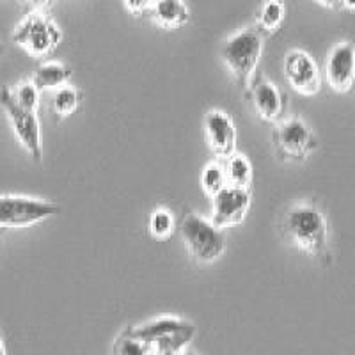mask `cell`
Returning a JSON list of instances; mask_svg holds the SVG:
<instances>
[{
  "label": "cell",
  "instance_id": "cell-1",
  "mask_svg": "<svg viewBox=\"0 0 355 355\" xmlns=\"http://www.w3.org/2000/svg\"><path fill=\"white\" fill-rule=\"evenodd\" d=\"M281 231L297 249L306 254L327 265L332 261L327 218L313 202L302 201L291 205L283 215Z\"/></svg>",
  "mask_w": 355,
  "mask_h": 355
},
{
  "label": "cell",
  "instance_id": "cell-2",
  "mask_svg": "<svg viewBox=\"0 0 355 355\" xmlns=\"http://www.w3.org/2000/svg\"><path fill=\"white\" fill-rule=\"evenodd\" d=\"M265 37V34L256 25H252V27H245L239 33H234L222 44V61L227 66L234 82L239 84L243 93L249 89L250 82L258 73Z\"/></svg>",
  "mask_w": 355,
  "mask_h": 355
},
{
  "label": "cell",
  "instance_id": "cell-3",
  "mask_svg": "<svg viewBox=\"0 0 355 355\" xmlns=\"http://www.w3.org/2000/svg\"><path fill=\"white\" fill-rule=\"evenodd\" d=\"M178 231L189 254L198 263H214L226 250V234L215 227L211 220L194 211H185L180 218Z\"/></svg>",
  "mask_w": 355,
  "mask_h": 355
},
{
  "label": "cell",
  "instance_id": "cell-4",
  "mask_svg": "<svg viewBox=\"0 0 355 355\" xmlns=\"http://www.w3.org/2000/svg\"><path fill=\"white\" fill-rule=\"evenodd\" d=\"M62 206L46 199L20 194H0V230L36 226L46 218L57 217Z\"/></svg>",
  "mask_w": 355,
  "mask_h": 355
},
{
  "label": "cell",
  "instance_id": "cell-5",
  "mask_svg": "<svg viewBox=\"0 0 355 355\" xmlns=\"http://www.w3.org/2000/svg\"><path fill=\"white\" fill-rule=\"evenodd\" d=\"M275 157L283 162H302L318 150V137L300 116L281 119L272 130Z\"/></svg>",
  "mask_w": 355,
  "mask_h": 355
},
{
  "label": "cell",
  "instance_id": "cell-6",
  "mask_svg": "<svg viewBox=\"0 0 355 355\" xmlns=\"http://www.w3.org/2000/svg\"><path fill=\"white\" fill-rule=\"evenodd\" d=\"M12 41L34 59H43L61 44L62 31L43 11H33L17 25Z\"/></svg>",
  "mask_w": 355,
  "mask_h": 355
},
{
  "label": "cell",
  "instance_id": "cell-7",
  "mask_svg": "<svg viewBox=\"0 0 355 355\" xmlns=\"http://www.w3.org/2000/svg\"><path fill=\"white\" fill-rule=\"evenodd\" d=\"M0 107L4 109L12 132L17 135L28 157L40 164L43 160V141H41V126L37 112L24 109L12 98L11 87H0Z\"/></svg>",
  "mask_w": 355,
  "mask_h": 355
},
{
  "label": "cell",
  "instance_id": "cell-8",
  "mask_svg": "<svg viewBox=\"0 0 355 355\" xmlns=\"http://www.w3.org/2000/svg\"><path fill=\"white\" fill-rule=\"evenodd\" d=\"M211 199V224L218 230L239 226L245 220V215L250 208V190L236 189V187L226 185Z\"/></svg>",
  "mask_w": 355,
  "mask_h": 355
},
{
  "label": "cell",
  "instance_id": "cell-9",
  "mask_svg": "<svg viewBox=\"0 0 355 355\" xmlns=\"http://www.w3.org/2000/svg\"><path fill=\"white\" fill-rule=\"evenodd\" d=\"M284 77L293 91L302 96H315L322 89V75L315 57L306 50H290L284 57Z\"/></svg>",
  "mask_w": 355,
  "mask_h": 355
},
{
  "label": "cell",
  "instance_id": "cell-10",
  "mask_svg": "<svg viewBox=\"0 0 355 355\" xmlns=\"http://www.w3.org/2000/svg\"><path fill=\"white\" fill-rule=\"evenodd\" d=\"M245 94L261 121L275 125L283 119L288 107V96L283 91H279L263 73H256Z\"/></svg>",
  "mask_w": 355,
  "mask_h": 355
},
{
  "label": "cell",
  "instance_id": "cell-11",
  "mask_svg": "<svg viewBox=\"0 0 355 355\" xmlns=\"http://www.w3.org/2000/svg\"><path fill=\"white\" fill-rule=\"evenodd\" d=\"M205 139L214 157L227 160L236 148V126L224 110H210L205 116Z\"/></svg>",
  "mask_w": 355,
  "mask_h": 355
},
{
  "label": "cell",
  "instance_id": "cell-12",
  "mask_svg": "<svg viewBox=\"0 0 355 355\" xmlns=\"http://www.w3.org/2000/svg\"><path fill=\"white\" fill-rule=\"evenodd\" d=\"M325 78L334 93L345 94L355 82V44L341 41L331 50L325 61Z\"/></svg>",
  "mask_w": 355,
  "mask_h": 355
},
{
  "label": "cell",
  "instance_id": "cell-13",
  "mask_svg": "<svg viewBox=\"0 0 355 355\" xmlns=\"http://www.w3.org/2000/svg\"><path fill=\"white\" fill-rule=\"evenodd\" d=\"M190 327H194V323L178 318V316H160V318L151 320V322L144 323V325H139V327H128L126 332L132 334L133 338L144 341L146 345H150L151 348L155 343L166 339L167 336H173L176 332L185 331V329Z\"/></svg>",
  "mask_w": 355,
  "mask_h": 355
},
{
  "label": "cell",
  "instance_id": "cell-14",
  "mask_svg": "<svg viewBox=\"0 0 355 355\" xmlns=\"http://www.w3.org/2000/svg\"><path fill=\"white\" fill-rule=\"evenodd\" d=\"M69 78H71V68L69 66L62 64V62L49 61L34 69L31 82H33L37 91H57L62 85L68 84Z\"/></svg>",
  "mask_w": 355,
  "mask_h": 355
},
{
  "label": "cell",
  "instance_id": "cell-15",
  "mask_svg": "<svg viewBox=\"0 0 355 355\" xmlns=\"http://www.w3.org/2000/svg\"><path fill=\"white\" fill-rule=\"evenodd\" d=\"M151 12L164 28H180L190 21V11L183 0H160L151 6Z\"/></svg>",
  "mask_w": 355,
  "mask_h": 355
},
{
  "label": "cell",
  "instance_id": "cell-16",
  "mask_svg": "<svg viewBox=\"0 0 355 355\" xmlns=\"http://www.w3.org/2000/svg\"><path fill=\"white\" fill-rule=\"evenodd\" d=\"M284 17H286L284 0H263L258 12H256V27L265 36H270L281 28Z\"/></svg>",
  "mask_w": 355,
  "mask_h": 355
},
{
  "label": "cell",
  "instance_id": "cell-17",
  "mask_svg": "<svg viewBox=\"0 0 355 355\" xmlns=\"http://www.w3.org/2000/svg\"><path fill=\"white\" fill-rule=\"evenodd\" d=\"M224 173H226L227 185L236 187V189L250 190L252 185V178H254V171H252V164L249 158L243 157L240 153H233L226 162H224Z\"/></svg>",
  "mask_w": 355,
  "mask_h": 355
},
{
  "label": "cell",
  "instance_id": "cell-18",
  "mask_svg": "<svg viewBox=\"0 0 355 355\" xmlns=\"http://www.w3.org/2000/svg\"><path fill=\"white\" fill-rule=\"evenodd\" d=\"M82 100H84V94H82L80 89L66 84L61 89L53 91L52 105L50 107H52V112L57 119H66L80 109Z\"/></svg>",
  "mask_w": 355,
  "mask_h": 355
},
{
  "label": "cell",
  "instance_id": "cell-19",
  "mask_svg": "<svg viewBox=\"0 0 355 355\" xmlns=\"http://www.w3.org/2000/svg\"><path fill=\"white\" fill-rule=\"evenodd\" d=\"M174 230H176V220H174V215L167 208H157L150 215L148 231H150L155 240H158V242L169 240L173 236Z\"/></svg>",
  "mask_w": 355,
  "mask_h": 355
},
{
  "label": "cell",
  "instance_id": "cell-20",
  "mask_svg": "<svg viewBox=\"0 0 355 355\" xmlns=\"http://www.w3.org/2000/svg\"><path fill=\"white\" fill-rule=\"evenodd\" d=\"M227 185L226 173H224V164L218 162H210L201 173V187L208 198H214L218 190H222Z\"/></svg>",
  "mask_w": 355,
  "mask_h": 355
},
{
  "label": "cell",
  "instance_id": "cell-21",
  "mask_svg": "<svg viewBox=\"0 0 355 355\" xmlns=\"http://www.w3.org/2000/svg\"><path fill=\"white\" fill-rule=\"evenodd\" d=\"M150 345H146L141 339L133 338L132 334L126 332V329L117 336L112 347L114 355H150Z\"/></svg>",
  "mask_w": 355,
  "mask_h": 355
},
{
  "label": "cell",
  "instance_id": "cell-22",
  "mask_svg": "<svg viewBox=\"0 0 355 355\" xmlns=\"http://www.w3.org/2000/svg\"><path fill=\"white\" fill-rule=\"evenodd\" d=\"M11 94L17 100L18 105H21L24 109L33 110V112L40 110V91L34 87L31 80H24L11 87Z\"/></svg>",
  "mask_w": 355,
  "mask_h": 355
},
{
  "label": "cell",
  "instance_id": "cell-23",
  "mask_svg": "<svg viewBox=\"0 0 355 355\" xmlns=\"http://www.w3.org/2000/svg\"><path fill=\"white\" fill-rule=\"evenodd\" d=\"M123 4H125V8L128 9L132 15L141 17L142 12L151 6V0H123Z\"/></svg>",
  "mask_w": 355,
  "mask_h": 355
},
{
  "label": "cell",
  "instance_id": "cell-24",
  "mask_svg": "<svg viewBox=\"0 0 355 355\" xmlns=\"http://www.w3.org/2000/svg\"><path fill=\"white\" fill-rule=\"evenodd\" d=\"M27 2L33 6L34 11H44V9L52 4V0H27Z\"/></svg>",
  "mask_w": 355,
  "mask_h": 355
},
{
  "label": "cell",
  "instance_id": "cell-25",
  "mask_svg": "<svg viewBox=\"0 0 355 355\" xmlns=\"http://www.w3.org/2000/svg\"><path fill=\"white\" fill-rule=\"evenodd\" d=\"M315 2H318V4L325 6L329 9H341V2L339 0H315Z\"/></svg>",
  "mask_w": 355,
  "mask_h": 355
},
{
  "label": "cell",
  "instance_id": "cell-26",
  "mask_svg": "<svg viewBox=\"0 0 355 355\" xmlns=\"http://www.w3.org/2000/svg\"><path fill=\"white\" fill-rule=\"evenodd\" d=\"M339 2H341V8L347 11H355V0H339Z\"/></svg>",
  "mask_w": 355,
  "mask_h": 355
},
{
  "label": "cell",
  "instance_id": "cell-27",
  "mask_svg": "<svg viewBox=\"0 0 355 355\" xmlns=\"http://www.w3.org/2000/svg\"><path fill=\"white\" fill-rule=\"evenodd\" d=\"M0 355H8V352H6V341H4V334H2V329H0Z\"/></svg>",
  "mask_w": 355,
  "mask_h": 355
},
{
  "label": "cell",
  "instance_id": "cell-28",
  "mask_svg": "<svg viewBox=\"0 0 355 355\" xmlns=\"http://www.w3.org/2000/svg\"><path fill=\"white\" fill-rule=\"evenodd\" d=\"M150 355H182V354H174V352H162V350H151Z\"/></svg>",
  "mask_w": 355,
  "mask_h": 355
},
{
  "label": "cell",
  "instance_id": "cell-29",
  "mask_svg": "<svg viewBox=\"0 0 355 355\" xmlns=\"http://www.w3.org/2000/svg\"><path fill=\"white\" fill-rule=\"evenodd\" d=\"M182 355H198V354H196V352H183V354Z\"/></svg>",
  "mask_w": 355,
  "mask_h": 355
},
{
  "label": "cell",
  "instance_id": "cell-30",
  "mask_svg": "<svg viewBox=\"0 0 355 355\" xmlns=\"http://www.w3.org/2000/svg\"><path fill=\"white\" fill-rule=\"evenodd\" d=\"M157 2H160V0H151V6H153V4H157Z\"/></svg>",
  "mask_w": 355,
  "mask_h": 355
},
{
  "label": "cell",
  "instance_id": "cell-31",
  "mask_svg": "<svg viewBox=\"0 0 355 355\" xmlns=\"http://www.w3.org/2000/svg\"><path fill=\"white\" fill-rule=\"evenodd\" d=\"M2 236H4V230H0V239H2Z\"/></svg>",
  "mask_w": 355,
  "mask_h": 355
},
{
  "label": "cell",
  "instance_id": "cell-32",
  "mask_svg": "<svg viewBox=\"0 0 355 355\" xmlns=\"http://www.w3.org/2000/svg\"><path fill=\"white\" fill-rule=\"evenodd\" d=\"M0 53H2V44H0Z\"/></svg>",
  "mask_w": 355,
  "mask_h": 355
}]
</instances>
